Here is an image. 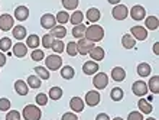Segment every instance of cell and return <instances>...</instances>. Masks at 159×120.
<instances>
[{
	"instance_id": "53",
	"label": "cell",
	"mask_w": 159,
	"mask_h": 120,
	"mask_svg": "<svg viewBox=\"0 0 159 120\" xmlns=\"http://www.w3.org/2000/svg\"><path fill=\"white\" fill-rule=\"evenodd\" d=\"M113 120H125V119H121V117H114Z\"/></svg>"
},
{
	"instance_id": "21",
	"label": "cell",
	"mask_w": 159,
	"mask_h": 120,
	"mask_svg": "<svg viewBox=\"0 0 159 120\" xmlns=\"http://www.w3.org/2000/svg\"><path fill=\"white\" fill-rule=\"evenodd\" d=\"M121 45H123L125 49H133L136 46V39L130 33H126V35L121 36Z\"/></svg>"
},
{
	"instance_id": "50",
	"label": "cell",
	"mask_w": 159,
	"mask_h": 120,
	"mask_svg": "<svg viewBox=\"0 0 159 120\" xmlns=\"http://www.w3.org/2000/svg\"><path fill=\"white\" fill-rule=\"evenodd\" d=\"M153 54L159 55V42H155V44H153Z\"/></svg>"
},
{
	"instance_id": "16",
	"label": "cell",
	"mask_w": 159,
	"mask_h": 120,
	"mask_svg": "<svg viewBox=\"0 0 159 120\" xmlns=\"http://www.w3.org/2000/svg\"><path fill=\"white\" fill-rule=\"evenodd\" d=\"M88 55L91 57L93 61L98 62V61H103V59H104L106 52H104V49H103L101 46H94V48H93V49L88 52Z\"/></svg>"
},
{
	"instance_id": "19",
	"label": "cell",
	"mask_w": 159,
	"mask_h": 120,
	"mask_svg": "<svg viewBox=\"0 0 159 120\" xmlns=\"http://www.w3.org/2000/svg\"><path fill=\"white\" fill-rule=\"evenodd\" d=\"M49 33L54 39H62V38H65V35H67V29H65L64 25H55L54 28L51 29Z\"/></svg>"
},
{
	"instance_id": "11",
	"label": "cell",
	"mask_w": 159,
	"mask_h": 120,
	"mask_svg": "<svg viewBox=\"0 0 159 120\" xmlns=\"http://www.w3.org/2000/svg\"><path fill=\"white\" fill-rule=\"evenodd\" d=\"M130 17L133 21H143L146 17V9L140 6V4H136L130 9Z\"/></svg>"
},
{
	"instance_id": "52",
	"label": "cell",
	"mask_w": 159,
	"mask_h": 120,
	"mask_svg": "<svg viewBox=\"0 0 159 120\" xmlns=\"http://www.w3.org/2000/svg\"><path fill=\"white\" fill-rule=\"evenodd\" d=\"M148 101H149V103H151V101H152V100H153V97H152V95H149V97H148Z\"/></svg>"
},
{
	"instance_id": "24",
	"label": "cell",
	"mask_w": 159,
	"mask_h": 120,
	"mask_svg": "<svg viewBox=\"0 0 159 120\" xmlns=\"http://www.w3.org/2000/svg\"><path fill=\"white\" fill-rule=\"evenodd\" d=\"M138 107H139V110H140L142 114H149V113H152V110H153L152 103H149L148 100L142 99V97H140V100L138 101Z\"/></svg>"
},
{
	"instance_id": "33",
	"label": "cell",
	"mask_w": 159,
	"mask_h": 120,
	"mask_svg": "<svg viewBox=\"0 0 159 120\" xmlns=\"http://www.w3.org/2000/svg\"><path fill=\"white\" fill-rule=\"evenodd\" d=\"M55 19H57V23H58V25H65L67 22H70V13H68L67 10H61V12L57 13Z\"/></svg>"
},
{
	"instance_id": "1",
	"label": "cell",
	"mask_w": 159,
	"mask_h": 120,
	"mask_svg": "<svg viewBox=\"0 0 159 120\" xmlns=\"http://www.w3.org/2000/svg\"><path fill=\"white\" fill-rule=\"evenodd\" d=\"M85 39L91 42H100L103 38H104V29L101 28L100 25H97V23H93V25L87 26V29H85V35H84Z\"/></svg>"
},
{
	"instance_id": "49",
	"label": "cell",
	"mask_w": 159,
	"mask_h": 120,
	"mask_svg": "<svg viewBox=\"0 0 159 120\" xmlns=\"http://www.w3.org/2000/svg\"><path fill=\"white\" fill-rule=\"evenodd\" d=\"M6 55L3 54V52H2V51H0V68H2V67L4 65V64H6Z\"/></svg>"
},
{
	"instance_id": "12",
	"label": "cell",
	"mask_w": 159,
	"mask_h": 120,
	"mask_svg": "<svg viewBox=\"0 0 159 120\" xmlns=\"http://www.w3.org/2000/svg\"><path fill=\"white\" fill-rule=\"evenodd\" d=\"M130 35L136 39V41H145L148 38V29L143 26H133L130 29Z\"/></svg>"
},
{
	"instance_id": "27",
	"label": "cell",
	"mask_w": 159,
	"mask_h": 120,
	"mask_svg": "<svg viewBox=\"0 0 159 120\" xmlns=\"http://www.w3.org/2000/svg\"><path fill=\"white\" fill-rule=\"evenodd\" d=\"M148 90L152 91V94H158L159 93V75H153V77L149 80Z\"/></svg>"
},
{
	"instance_id": "15",
	"label": "cell",
	"mask_w": 159,
	"mask_h": 120,
	"mask_svg": "<svg viewBox=\"0 0 159 120\" xmlns=\"http://www.w3.org/2000/svg\"><path fill=\"white\" fill-rule=\"evenodd\" d=\"M29 17V9L26 6H17L15 9V19L19 22H23Z\"/></svg>"
},
{
	"instance_id": "48",
	"label": "cell",
	"mask_w": 159,
	"mask_h": 120,
	"mask_svg": "<svg viewBox=\"0 0 159 120\" xmlns=\"http://www.w3.org/2000/svg\"><path fill=\"white\" fill-rule=\"evenodd\" d=\"M96 120H110V117H109L107 113H98L97 117H96Z\"/></svg>"
},
{
	"instance_id": "41",
	"label": "cell",
	"mask_w": 159,
	"mask_h": 120,
	"mask_svg": "<svg viewBox=\"0 0 159 120\" xmlns=\"http://www.w3.org/2000/svg\"><path fill=\"white\" fill-rule=\"evenodd\" d=\"M52 41H54V38L51 36V33H46V35H43V36L41 38V44L43 45V48H51V45H52Z\"/></svg>"
},
{
	"instance_id": "36",
	"label": "cell",
	"mask_w": 159,
	"mask_h": 120,
	"mask_svg": "<svg viewBox=\"0 0 159 120\" xmlns=\"http://www.w3.org/2000/svg\"><path fill=\"white\" fill-rule=\"evenodd\" d=\"M48 97H49L51 100H59L61 97H62V88L61 87H52L49 90V93H48Z\"/></svg>"
},
{
	"instance_id": "23",
	"label": "cell",
	"mask_w": 159,
	"mask_h": 120,
	"mask_svg": "<svg viewBox=\"0 0 159 120\" xmlns=\"http://www.w3.org/2000/svg\"><path fill=\"white\" fill-rule=\"evenodd\" d=\"M111 78H113L114 81H117V83H121V81L126 78L125 68H121V67H114L113 70H111Z\"/></svg>"
},
{
	"instance_id": "6",
	"label": "cell",
	"mask_w": 159,
	"mask_h": 120,
	"mask_svg": "<svg viewBox=\"0 0 159 120\" xmlns=\"http://www.w3.org/2000/svg\"><path fill=\"white\" fill-rule=\"evenodd\" d=\"M111 16H113L116 21H125L126 17L129 16V9L126 7L125 4H116V6L111 9Z\"/></svg>"
},
{
	"instance_id": "18",
	"label": "cell",
	"mask_w": 159,
	"mask_h": 120,
	"mask_svg": "<svg viewBox=\"0 0 159 120\" xmlns=\"http://www.w3.org/2000/svg\"><path fill=\"white\" fill-rule=\"evenodd\" d=\"M28 54V46L23 42H17L13 45V55L17 57V58H23L25 55Z\"/></svg>"
},
{
	"instance_id": "22",
	"label": "cell",
	"mask_w": 159,
	"mask_h": 120,
	"mask_svg": "<svg viewBox=\"0 0 159 120\" xmlns=\"http://www.w3.org/2000/svg\"><path fill=\"white\" fill-rule=\"evenodd\" d=\"M41 45V38L34 33V35H28L26 36V46L28 48H32V49H38V46Z\"/></svg>"
},
{
	"instance_id": "2",
	"label": "cell",
	"mask_w": 159,
	"mask_h": 120,
	"mask_svg": "<svg viewBox=\"0 0 159 120\" xmlns=\"http://www.w3.org/2000/svg\"><path fill=\"white\" fill-rule=\"evenodd\" d=\"M22 116H23L25 120H41L42 112L36 104H28V106L23 107Z\"/></svg>"
},
{
	"instance_id": "35",
	"label": "cell",
	"mask_w": 159,
	"mask_h": 120,
	"mask_svg": "<svg viewBox=\"0 0 159 120\" xmlns=\"http://www.w3.org/2000/svg\"><path fill=\"white\" fill-rule=\"evenodd\" d=\"M83 19H84V13L80 12V10H74V13L70 16V22H71L74 26L83 23Z\"/></svg>"
},
{
	"instance_id": "7",
	"label": "cell",
	"mask_w": 159,
	"mask_h": 120,
	"mask_svg": "<svg viewBox=\"0 0 159 120\" xmlns=\"http://www.w3.org/2000/svg\"><path fill=\"white\" fill-rule=\"evenodd\" d=\"M132 91H133L134 95H138L139 99H140V97H145L149 90H148V84L145 83V81H142V80H139V81H134L133 83Z\"/></svg>"
},
{
	"instance_id": "8",
	"label": "cell",
	"mask_w": 159,
	"mask_h": 120,
	"mask_svg": "<svg viewBox=\"0 0 159 120\" xmlns=\"http://www.w3.org/2000/svg\"><path fill=\"white\" fill-rule=\"evenodd\" d=\"M13 23H15L13 16H10V15H7V13L0 15V30H3V32L12 30L13 29Z\"/></svg>"
},
{
	"instance_id": "39",
	"label": "cell",
	"mask_w": 159,
	"mask_h": 120,
	"mask_svg": "<svg viewBox=\"0 0 159 120\" xmlns=\"http://www.w3.org/2000/svg\"><path fill=\"white\" fill-rule=\"evenodd\" d=\"M78 3L80 0H62V6L68 10H77V7H78Z\"/></svg>"
},
{
	"instance_id": "34",
	"label": "cell",
	"mask_w": 159,
	"mask_h": 120,
	"mask_svg": "<svg viewBox=\"0 0 159 120\" xmlns=\"http://www.w3.org/2000/svg\"><path fill=\"white\" fill-rule=\"evenodd\" d=\"M51 49L54 51V54H62L64 49H65V45L61 39H54L52 41V45H51Z\"/></svg>"
},
{
	"instance_id": "30",
	"label": "cell",
	"mask_w": 159,
	"mask_h": 120,
	"mask_svg": "<svg viewBox=\"0 0 159 120\" xmlns=\"http://www.w3.org/2000/svg\"><path fill=\"white\" fill-rule=\"evenodd\" d=\"M74 75H75V71H74V68L71 65H65L61 68V77L64 80H72Z\"/></svg>"
},
{
	"instance_id": "37",
	"label": "cell",
	"mask_w": 159,
	"mask_h": 120,
	"mask_svg": "<svg viewBox=\"0 0 159 120\" xmlns=\"http://www.w3.org/2000/svg\"><path fill=\"white\" fill-rule=\"evenodd\" d=\"M35 72L38 75L41 80H49L51 75H49V71L46 70L45 67H35Z\"/></svg>"
},
{
	"instance_id": "43",
	"label": "cell",
	"mask_w": 159,
	"mask_h": 120,
	"mask_svg": "<svg viewBox=\"0 0 159 120\" xmlns=\"http://www.w3.org/2000/svg\"><path fill=\"white\" fill-rule=\"evenodd\" d=\"M30 58L38 62V61H42V59L45 58V54H43V51H41V49H34L32 54H30Z\"/></svg>"
},
{
	"instance_id": "17",
	"label": "cell",
	"mask_w": 159,
	"mask_h": 120,
	"mask_svg": "<svg viewBox=\"0 0 159 120\" xmlns=\"http://www.w3.org/2000/svg\"><path fill=\"white\" fill-rule=\"evenodd\" d=\"M85 17H87V21L90 22V23H97V22L100 21L101 13L97 7H90L87 10V13H85Z\"/></svg>"
},
{
	"instance_id": "31",
	"label": "cell",
	"mask_w": 159,
	"mask_h": 120,
	"mask_svg": "<svg viewBox=\"0 0 159 120\" xmlns=\"http://www.w3.org/2000/svg\"><path fill=\"white\" fill-rule=\"evenodd\" d=\"M26 84L29 85V88H41L42 85V80L39 78L38 75H29L28 77V81H26Z\"/></svg>"
},
{
	"instance_id": "46",
	"label": "cell",
	"mask_w": 159,
	"mask_h": 120,
	"mask_svg": "<svg viewBox=\"0 0 159 120\" xmlns=\"http://www.w3.org/2000/svg\"><path fill=\"white\" fill-rule=\"evenodd\" d=\"M127 120H143V114L140 112H130Z\"/></svg>"
},
{
	"instance_id": "44",
	"label": "cell",
	"mask_w": 159,
	"mask_h": 120,
	"mask_svg": "<svg viewBox=\"0 0 159 120\" xmlns=\"http://www.w3.org/2000/svg\"><path fill=\"white\" fill-rule=\"evenodd\" d=\"M10 110V100L0 99V112H9Z\"/></svg>"
},
{
	"instance_id": "14",
	"label": "cell",
	"mask_w": 159,
	"mask_h": 120,
	"mask_svg": "<svg viewBox=\"0 0 159 120\" xmlns=\"http://www.w3.org/2000/svg\"><path fill=\"white\" fill-rule=\"evenodd\" d=\"M70 107L74 113H81L85 107V103H84V100L81 97H72L70 100Z\"/></svg>"
},
{
	"instance_id": "4",
	"label": "cell",
	"mask_w": 159,
	"mask_h": 120,
	"mask_svg": "<svg viewBox=\"0 0 159 120\" xmlns=\"http://www.w3.org/2000/svg\"><path fill=\"white\" fill-rule=\"evenodd\" d=\"M109 84V75L106 72H96L94 74V78H93V85L97 88V90H103V88L107 87Z\"/></svg>"
},
{
	"instance_id": "20",
	"label": "cell",
	"mask_w": 159,
	"mask_h": 120,
	"mask_svg": "<svg viewBox=\"0 0 159 120\" xmlns=\"http://www.w3.org/2000/svg\"><path fill=\"white\" fill-rule=\"evenodd\" d=\"M12 33H13V38L17 39V41H22V39H25V38L28 36V30H26L25 26H22V25L13 26Z\"/></svg>"
},
{
	"instance_id": "5",
	"label": "cell",
	"mask_w": 159,
	"mask_h": 120,
	"mask_svg": "<svg viewBox=\"0 0 159 120\" xmlns=\"http://www.w3.org/2000/svg\"><path fill=\"white\" fill-rule=\"evenodd\" d=\"M94 42L88 41V39H85V38H81L78 42H77V52L81 55H88V52L94 48Z\"/></svg>"
},
{
	"instance_id": "51",
	"label": "cell",
	"mask_w": 159,
	"mask_h": 120,
	"mask_svg": "<svg viewBox=\"0 0 159 120\" xmlns=\"http://www.w3.org/2000/svg\"><path fill=\"white\" fill-rule=\"evenodd\" d=\"M110 4H113V6H116V4H120L121 0H107Z\"/></svg>"
},
{
	"instance_id": "40",
	"label": "cell",
	"mask_w": 159,
	"mask_h": 120,
	"mask_svg": "<svg viewBox=\"0 0 159 120\" xmlns=\"http://www.w3.org/2000/svg\"><path fill=\"white\" fill-rule=\"evenodd\" d=\"M65 51L70 57H77L78 52H77V42H68L67 46H65Z\"/></svg>"
},
{
	"instance_id": "25",
	"label": "cell",
	"mask_w": 159,
	"mask_h": 120,
	"mask_svg": "<svg viewBox=\"0 0 159 120\" xmlns=\"http://www.w3.org/2000/svg\"><path fill=\"white\" fill-rule=\"evenodd\" d=\"M15 91H16L19 95H26L29 93V85L23 81V80H17L15 83Z\"/></svg>"
},
{
	"instance_id": "42",
	"label": "cell",
	"mask_w": 159,
	"mask_h": 120,
	"mask_svg": "<svg viewBox=\"0 0 159 120\" xmlns=\"http://www.w3.org/2000/svg\"><path fill=\"white\" fill-rule=\"evenodd\" d=\"M35 100H36V104H38V106H46V104H48V95H46L45 93L36 94Z\"/></svg>"
},
{
	"instance_id": "26",
	"label": "cell",
	"mask_w": 159,
	"mask_h": 120,
	"mask_svg": "<svg viewBox=\"0 0 159 120\" xmlns=\"http://www.w3.org/2000/svg\"><path fill=\"white\" fill-rule=\"evenodd\" d=\"M136 71H138L139 77H149L152 72V67L148 62H140L138 65V68H136Z\"/></svg>"
},
{
	"instance_id": "38",
	"label": "cell",
	"mask_w": 159,
	"mask_h": 120,
	"mask_svg": "<svg viewBox=\"0 0 159 120\" xmlns=\"http://www.w3.org/2000/svg\"><path fill=\"white\" fill-rule=\"evenodd\" d=\"M12 48V39L10 38H2L0 39V51L2 52H7Z\"/></svg>"
},
{
	"instance_id": "10",
	"label": "cell",
	"mask_w": 159,
	"mask_h": 120,
	"mask_svg": "<svg viewBox=\"0 0 159 120\" xmlns=\"http://www.w3.org/2000/svg\"><path fill=\"white\" fill-rule=\"evenodd\" d=\"M100 93L96 90H91L88 91L87 94H85V99H84V103L87 104V106H90V107H94V106H97V104L100 103Z\"/></svg>"
},
{
	"instance_id": "32",
	"label": "cell",
	"mask_w": 159,
	"mask_h": 120,
	"mask_svg": "<svg viewBox=\"0 0 159 120\" xmlns=\"http://www.w3.org/2000/svg\"><path fill=\"white\" fill-rule=\"evenodd\" d=\"M123 97H125V93H123L121 88H119V87L111 88V91H110V99L113 100V101H121Z\"/></svg>"
},
{
	"instance_id": "45",
	"label": "cell",
	"mask_w": 159,
	"mask_h": 120,
	"mask_svg": "<svg viewBox=\"0 0 159 120\" xmlns=\"http://www.w3.org/2000/svg\"><path fill=\"white\" fill-rule=\"evenodd\" d=\"M20 113L16 112V110H10V112H7V114H6V120H20Z\"/></svg>"
},
{
	"instance_id": "3",
	"label": "cell",
	"mask_w": 159,
	"mask_h": 120,
	"mask_svg": "<svg viewBox=\"0 0 159 120\" xmlns=\"http://www.w3.org/2000/svg\"><path fill=\"white\" fill-rule=\"evenodd\" d=\"M62 67V58L58 54L48 55L45 58V68L48 71H58Z\"/></svg>"
},
{
	"instance_id": "13",
	"label": "cell",
	"mask_w": 159,
	"mask_h": 120,
	"mask_svg": "<svg viewBox=\"0 0 159 120\" xmlns=\"http://www.w3.org/2000/svg\"><path fill=\"white\" fill-rule=\"evenodd\" d=\"M98 68H100V65H98L96 61L90 59V61L84 62V65H83V72H84L85 75H94L96 72H98Z\"/></svg>"
},
{
	"instance_id": "54",
	"label": "cell",
	"mask_w": 159,
	"mask_h": 120,
	"mask_svg": "<svg viewBox=\"0 0 159 120\" xmlns=\"http://www.w3.org/2000/svg\"><path fill=\"white\" fill-rule=\"evenodd\" d=\"M146 120H156V119H153V117H148Z\"/></svg>"
},
{
	"instance_id": "29",
	"label": "cell",
	"mask_w": 159,
	"mask_h": 120,
	"mask_svg": "<svg viewBox=\"0 0 159 120\" xmlns=\"http://www.w3.org/2000/svg\"><path fill=\"white\" fill-rule=\"evenodd\" d=\"M85 29H87V26L84 25V23L75 25L72 28V36L77 38V39H81V38H84V35H85Z\"/></svg>"
},
{
	"instance_id": "47",
	"label": "cell",
	"mask_w": 159,
	"mask_h": 120,
	"mask_svg": "<svg viewBox=\"0 0 159 120\" xmlns=\"http://www.w3.org/2000/svg\"><path fill=\"white\" fill-rule=\"evenodd\" d=\"M62 120H78V116H77V113H64L62 114Z\"/></svg>"
},
{
	"instance_id": "9",
	"label": "cell",
	"mask_w": 159,
	"mask_h": 120,
	"mask_svg": "<svg viewBox=\"0 0 159 120\" xmlns=\"http://www.w3.org/2000/svg\"><path fill=\"white\" fill-rule=\"evenodd\" d=\"M57 25V19L52 13H45V15H42L41 17V26L43 29L46 30H51L54 26Z\"/></svg>"
},
{
	"instance_id": "28",
	"label": "cell",
	"mask_w": 159,
	"mask_h": 120,
	"mask_svg": "<svg viewBox=\"0 0 159 120\" xmlns=\"http://www.w3.org/2000/svg\"><path fill=\"white\" fill-rule=\"evenodd\" d=\"M145 25H146V29L156 30L159 28V19L156 16H148L145 19Z\"/></svg>"
}]
</instances>
